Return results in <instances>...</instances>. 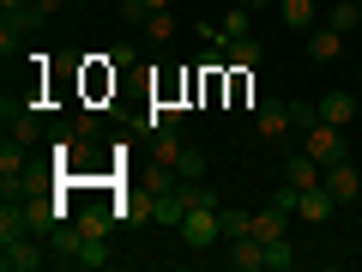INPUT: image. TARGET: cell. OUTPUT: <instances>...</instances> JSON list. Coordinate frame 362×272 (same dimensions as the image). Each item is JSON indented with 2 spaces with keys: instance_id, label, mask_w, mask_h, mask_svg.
<instances>
[{
  "instance_id": "obj_1",
  "label": "cell",
  "mask_w": 362,
  "mask_h": 272,
  "mask_svg": "<svg viewBox=\"0 0 362 272\" xmlns=\"http://www.w3.org/2000/svg\"><path fill=\"white\" fill-rule=\"evenodd\" d=\"M175 236H181L187 248H218V242H223V218H218V194H211V188H206L199 200H187Z\"/></svg>"
},
{
  "instance_id": "obj_2",
  "label": "cell",
  "mask_w": 362,
  "mask_h": 272,
  "mask_svg": "<svg viewBox=\"0 0 362 272\" xmlns=\"http://www.w3.org/2000/svg\"><path fill=\"white\" fill-rule=\"evenodd\" d=\"M290 133H296V109H290L284 97H266V103H254V140L284 145Z\"/></svg>"
},
{
  "instance_id": "obj_3",
  "label": "cell",
  "mask_w": 362,
  "mask_h": 272,
  "mask_svg": "<svg viewBox=\"0 0 362 272\" xmlns=\"http://www.w3.org/2000/svg\"><path fill=\"white\" fill-rule=\"evenodd\" d=\"M302 152H308L320 169H326V164H338V157H344V128H332V121L314 115L308 128H302Z\"/></svg>"
},
{
  "instance_id": "obj_4",
  "label": "cell",
  "mask_w": 362,
  "mask_h": 272,
  "mask_svg": "<svg viewBox=\"0 0 362 272\" xmlns=\"http://www.w3.org/2000/svg\"><path fill=\"white\" fill-rule=\"evenodd\" d=\"M49 266V248L37 236H13V242H0V272H42Z\"/></svg>"
},
{
  "instance_id": "obj_5",
  "label": "cell",
  "mask_w": 362,
  "mask_h": 272,
  "mask_svg": "<svg viewBox=\"0 0 362 272\" xmlns=\"http://www.w3.org/2000/svg\"><path fill=\"white\" fill-rule=\"evenodd\" d=\"M25 169H30L25 140H13V133H6V145H0V200H13L18 188H25Z\"/></svg>"
},
{
  "instance_id": "obj_6",
  "label": "cell",
  "mask_w": 362,
  "mask_h": 272,
  "mask_svg": "<svg viewBox=\"0 0 362 272\" xmlns=\"http://www.w3.org/2000/svg\"><path fill=\"white\" fill-rule=\"evenodd\" d=\"M320 0H278V25L290 30V37H308L314 25H320Z\"/></svg>"
},
{
  "instance_id": "obj_7",
  "label": "cell",
  "mask_w": 362,
  "mask_h": 272,
  "mask_svg": "<svg viewBox=\"0 0 362 272\" xmlns=\"http://www.w3.org/2000/svg\"><path fill=\"white\" fill-rule=\"evenodd\" d=\"M223 266H235V272H266V242H259V236H235V242H223Z\"/></svg>"
},
{
  "instance_id": "obj_8",
  "label": "cell",
  "mask_w": 362,
  "mask_h": 272,
  "mask_svg": "<svg viewBox=\"0 0 362 272\" xmlns=\"http://www.w3.org/2000/svg\"><path fill=\"white\" fill-rule=\"evenodd\" d=\"M326 194H332L338 206H350V200L362 194V176H356V164H350V157H338V164H326Z\"/></svg>"
},
{
  "instance_id": "obj_9",
  "label": "cell",
  "mask_w": 362,
  "mask_h": 272,
  "mask_svg": "<svg viewBox=\"0 0 362 272\" xmlns=\"http://www.w3.org/2000/svg\"><path fill=\"white\" fill-rule=\"evenodd\" d=\"M332 212H338V200L326 194V181H320V188H296V218L302 224H326Z\"/></svg>"
},
{
  "instance_id": "obj_10",
  "label": "cell",
  "mask_w": 362,
  "mask_h": 272,
  "mask_svg": "<svg viewBox=\"0 0 362 272\" xmlns=\"http://www.w3.org/2000/svg\"><path fill=\"white\" fill-rule=\"evenodd\" d=\"M344 42H350L344 30H332V25H314V30H308V61H320V67H326V61H338V55H344Z\"/></svg>"
},
{
  "instance_id": "obj_11",
  "label": "cell",
  "mask_w": 362,
  "mask_h": 272,
  "mask_svg": "<svg viewBox=\"0 0 362 272\" xmlns=\"http://www.w3.org/2000/svg\"><path fill=\"white\" fill-rule=\"evenodd\" d=\"M314 115L332 121V128H350V121H356V103H350V91H326L320 103H314Z\"/></svg>"
},
{
  "instance_id": "obj_12",
  "label": "cell",
  "mask_w": 362,
  "mask_h": 272,
  "mask_svg": "<svg viewBox=\"0 0 362 272\" xmlns=\"http://www.w3.org/2000/svg\"><path fill=\"white\" fill-rule=\"evenodd\" d=\"M284 181H290V188H320V181H326V169L314 164L308 152H296V157L284 164Z\"/></svg>"
},
{
  "instance_id": "obj_13",
  "label": "cell",
  "mask_w": 362,
  "mask_h": 272,
  "mask_svg": "<svg viewBox=\"0 0 362 272\" xmlns=\"http://www.w3.org/2000/svg\"><path fill=\"white\" fill-rule=\"evenodd\" d=\"M218 218H223V242H235V236L254 230V212H242V206H218Z\"/></svg>"
},
{
  "instance_id": "obj_14",
  "label": "cell",
  "mask_w": 362,
  "mask_h": 272,
  "mask_svg": "<svg viewBox=\"0 0 362 272\" xmlns=\"http://www.w3.org/2000/svg\"><path fill=\"white\" fill-rule=\"evenodd\" d=\"M290 266H296V242H290V236L266 242V272H290Z\"/></svg>"
},
{
  "instance_id": "obj_15",
  "label": "cell",
  "mask_w": 362,
  "mask_h": 272,
  "mask_svg": "<svg viewBox=\"0 0 362 272\" xmlns=\"http://www.w3.org/2000/svg\"><path fill=\"white\" fill-rule=\"evenodd\" d=\"M223 61L230 67H259V37H235L230 49H223Z\"/></svg>"
},
{
  "instance_id": "obj_16",
  "label": "cell",
  "mask_w": 362,
  "mask_h": 272,
  "mask_svg": "<svg viewBox=\"0 0 362 272\" xmlns=\"http://www.w3.org/2000/svg\"><path fill=\"white\" fill-rule=\"evenodd\" d=\"M320 25H332V30H344V37H350V30L362 25V13H356V6H350V0H338V6H332V13L320 18Z\"/></svg>"
},
{
  "instance_id": "obj_17",
  "label": "cell",
  "mask_w": 362,
  "mask_h": 272,
  "mask_svg": "<svg viewBox=\"0 0 362 272\" xmlns=\"http://www.w3.org/2000/svg\"><path fill=\"white\" fill-rule=\"evenodd\" d=\"M73 224H78L85 236H109V212H103V206H85V212H73Z\"/></svg>"
},
{
  "instance_id": "obj_18",
  "label": "cell",
  "mask_w": 362,
  "mask_h": 272,
  "mask_svg": "<svg viewBox=\"0 0 362 272\" xmlns=\"http://www.w3.org/2000/svg\"><path fill=\"white\" fill-rule=\"evenodd\" d=\"M78 266H90V272L109 266V236H90V242H85V260H78Z\"/></svg>"
},
{
  "instance_id": "obj_19",
  "label": "cell",
  "mask_w": 362,
  "mask_h": 272,
  "mask_svg": "<svg viewBox=\"0 0 362 272\" xmlns=\"http://www.w3.org/2000/svg\"><path fill=\"white\" fill-rule=\"evenodd\" d=\"M145 37H151V42H169V37H175V18H169V13H151V18H145Z\"/></svg>"
},
{
  "instance_id": "obj_20",
  "label": "cell",
  "mask_w": 362,
  "mask_h": 272,
  "mask_svg": "<svg viewBox=\"0 0 362 272\" xmlns=\"http://www.w3.org/2000/svg\"><path fill=\"white\" fill-rule=\"evenodd\" d=\"M115 18H121V25H145V18H151V6H145V0H121Z\"/></svg>"
},
{
  "instance_id": "obj_21",
  "label": "cell",
  "mask_w": 362,
  "mask_h": 272,
  "mask_svg": "<svg viewBox=\"0 0 362 272\" xmlns=\"http://www.w3.org/2000/svg\"><path fill=\"white\" fill-rule=\"evenodd\" d=\"M73 140H97V115H90V109L73 115Z\"/></svg>"
},
{
  "instance_id": "obj_22",
  "label": "cell",
  "mask_w": 362,
  "mask_h": 272,
  "mask_svg": "<svg viewBox=\"0 0 362 272\" xmlns=\"http://www.w3.org/2000/svg\"><path fill=\"white\" fill-rule=\"evenodd\" d=\"M18 37H25V30H18V25H6V18H0V55H6V61H13V49H18Z\"/></svg>"
},
{
  "instance_id": "obj_23",
  "label": "cell",
  "mask_w": 362,
  "mask_h": 272,
  "mask_svg": "<svg viewBox=\"0 0 362 272\" xmlns=\"http://www.w3.org/2000/svg\"><path fill=\"white\" fill-rule=\"evenodd\" d=\"M145 6H151V13H169V6H175V0H145Z\"/></svg>"
},
{
  "instance_id": "obj_24",
  "label": "cell",
  "mask_w": 362,
  "mask_h": 272,
  "mask_svg": "<svg viewBox=\"0 0 362 272\" xmlns=\"http://www.w3.org/2000/svg\"><path fill=\"white\" fill-rule=\"evenodd\" d=\"M242 6H247V13H254V6H278V0H242Z\"/></svg>"
},
{
  "instance_id": "obj_25",
  "label": "cell",
  "mask_w": 362,
  "mask_h": 272,
  "mask_svg": "<svg viewBox=\"0 0 362 272\" xmlns=\"http://www.w3.org/2000/svg\"><path fill=\"white\" fill-rule=\"evenodd\" d=\"M73 6H97V0H73Z\"/></svg>"
},
{
  "instance_id": "obj_26",
  "label": "cell",
  "mask_w": 362,
  "mask_h": 272,
  "mask_svg": "<svg viewBox=\"0 0 362 272\" xmlns=\"http://www.w3.org/2000/svg\"><path fill=\"white\" fill-rule=\"evenodd\" d=\"M356 91H362V67H356Z\"/></svg>"
},
{
  "instance_id": "obj_27",
  "label": "cell",
  "mask_w": 362,
  "mask_h": 272,
  "mask_svg": "<svg viewBox=\"0 0 362 272\" xmlns=\"http://www.w3.org/2000/svg\"><path fill=\"white\" fill-rule=\"evenodd\" d=\"M350 6H356V13H362V0H350Z\"/></svg>"
}]
</instances>
